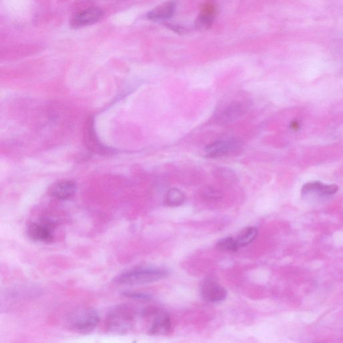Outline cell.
<instances>
[{
  "label": "cell",
  "mask_w": 343,
  "mask_h": 343,
  "mask_svg": "<svg viewBox=\"0 0 343 343\" xmlns=\"http://www.w3.org/2000/svg\"><path fill=\"white\" fill-rule=\"evenodd\" d=\"M168 272L158 268H138L125 271L114 278L115 283L120 285L137 286L153 283L164 278Z\"/></svg>",
  "instance_id": "obj_1"
},
{
  "label": "cell",
  "mask_w": 343,
  "mask_h": 343,
  "mask_svg": "<svg viewBox=\"0 0 343 343\" xmlns=\"http://www.w3.org/2000/svg\"><path fill=\"white\" fill-rule=\"evenodd\" d=\"M134 314L129 307L121 305L113 308L107 316L106 326L112 334L127 333L133 327Z\"/></svg>",
  "instance_id": "obj_2"
},
{
  "label": "cell",
  "mask_w": 343,
  "mask_h": 343,
  "mask_svg": "<svg viewBox=\"0 0 343 343\" xmlns=\"http://www.w3.org/2000/svg\"><path fill=\"white\" fill-rule=\"evenodd\" d=\"M100 317L97 311L84 309L75 312L68 317V327L79 334H88L93 332L99 325Z\"/></svg>",
  "instance_id": "obj_3"
},
{
  "label": "cell",
  "mask_w": 343,
  "mask_h": 343,
  "mask_svg": "<svg viewBox=\"0 0 343 343\" xmlns=\"http://www.w3.org/2000/svg\"><path fill=\"white\" fill-rule=\"evenodd\" d=\"M57 225L55 221L43 218L39 222L31 223L27 229V235L33 242L51 244L54 241L53 230Z\"/></svg>",
  "instance_id": "obj_4"
},
{
  "label": "cell",
  "mask_w": 343,
  "mask_h": 343,
  "mask_svg": "<svg viewBox=\"0 0 343 343\" xmlns=\"http://www.w3.org/2000/svg\"><path fill=\"white\" fill-rule=\"evenodd\" d=\"M242 147V142L238 138H223L207 145L205 152L207 156L209 158H221L235 153Z\"/></svg>",
  "instance_id": "obj_5"
},
{
  "label": "cell",
  "mask_w": 343,
  "mask_h": 343,
  "mask_svg": "<svg viewBox=\"0 0 343 343\" xmlns=\"http://www.w3.org/2000/svg\"><path fill=\"white\" fill-rule=\"evenodd\" d=\"M248 111V105L243 101H234L226 105L215 116L218 125H227L242 118Z\"/></svg>",
  "instance_id": "obj_6"
},
{
  "label": "cell",
  "mask_w": 343,
  "mask_h": 343,
  "mask_svg": "<svg viewBox=\"0 0 343 343\" xmlns=\"http://www.w3.org/2000/svg\"><path fill=\"white\" fill-rule=\"evenodd\" d=\"M83 140L86 147L95 154L106 155L112 153L110 148H107L101 143L96 134L95 120L93 117H89L86 121L83 129Z\"/></svg>",
  "instance_id": "obj_7"
},
{
  "label": "cell",
  "mask_w": 343,
  "mask_h": 343,
  "mask_svg": "<svg viewBox=\"0 0 343 343\" xmlns=\"http://www.w3.org/2000/svg\"><path fill=\"white\" fill-rule=\"evenodd\" d=\"M104 16L103 10L97 7H92L81 10L73 16L71 26L73 28H80L91 26L99 22Z\"/></svg>",
  "instance_id": "obj_8"
},
{
  "label": "cell",
  "mask_w": 343,
  "mask_h": 343,
  "mask_svg": "<svg viewBox=\"0 0 343 343\" xmlns=\"http://www.w3.org/2000/svg\"><path fill=\"white\" fill-rule=\"evenodd\" d=\"M227 291L222 286L212 280H207L201 287V296L207 302H222L227 298Z\"/></svg>",
  "instance_id": "obj_9"
},
{
  "label": "cell",
  "mask_w": 343,
  "mask_h": 343,
  "mask_svg": "<svg viewBox=\"0 0 343 343\" xmlns=\"http://www.w3.org/2000/svg\"><path fill=\"white\" fill-rule=\"evenodd\" d=\"M77 190L76 183L74 181H65L58 182L49 188L50 195L60 200H68L72 198Z\"/></svg>",
  "instance_id": "obj_10"
},
{
  "label": "cell",
  "mask_w": 343,
  "mask_h": 343,
  "mask_svg": "<svg viewBox=\"0 0 343 343\" xmlns=\"http://www.w3.org/2000/svg\"><path fill=\"white\" fill-rule=\"evenodd\" d=\"M177 2L172 0L161 4L155 8L148 14L147 17L149 20L154 22H162L170 19L175 13Z\"/></svg>",
  "instance_id": "obj_11"
},
{
  "label": "cell",
  "mask_w": 343,
  "mask_h": 343,
  "mask_svg": "<svg viewBox=\"0 0 343 343\" xmlns=\"http://www.w3.org/2000/svg\"><path fill=\"white\" fill-rule=\"evenodd\" d=\"M172 323L170 317L164 313H158L149 330L152 335H166L170 333Z\"/></svg>",
  "instance_id": "obj_12"
},
{
  "label": "cell",
  "mask_w": 343,
  "mask_h": 343,
  "mask_svg": "<svg viewBox=\"0 0 343 343\" xmlns=\"http://www.w3.org/2000/svg\"><path fill=\"white\" fill-rule=\"evenodd\" d=\"M338 187L336 185H326L321 182H313L303 186L302 194H307L309 192H317L320 195L327 196L335 194L338 191Z\"/></svg>",
  "instance_id": "obj_13"
},
{
  "label": "cell",
  "mask_w": 343,
  "mask_h": 343,
  "mask_svg": "<svg viewBox=\"0 0 343 343\" xmlns=\"http://www.w3.org/2000/svg\"><path fill=\"white\" fill-rule=\"evenodd\" d=\"M215 17V10L213 6H207L198 16L195 21L196 28L204 31L210 28Z\"/></svg>",
  "instance_id": "obj_14"
},
{
  "label": "cell",
  "mask_w": 343,
  "mask_h": 343,
  "mask_svg": "<svg viewBox=\"0 0 343 343\" xmlns=\"http://www.w3.org/2000/svg\"><path fill=\"white\" fill-rule=\"evenodd\" d=\"M185 194L182 190L177 188H172L166 192L164 203L168 207H177L181 206L185 202Z\"/></svg>",
  "instance_id": "obj_15"
},
{
  "label": "cell",
  "mask_w": 343,
  "mask_h": 343,
  "mask_svg": "<svg viewBox=\"0 0 343 343\" xmlns=\"http://www.w3.org/2000/svg\"><path fill=\"white\" fill-rule=\"evenodd\" d=\"M258 231L255 227H249L243 230L239 234L236 242L239 248L245 247L252 244L256 239Z\"/></svg>",
  "instance_id": "obj_16"
},
{
  "label": "cell",
  "mask_w": 343,
  "mask_h": 343,
  "mask_svg": "<svg viewBox=\"0 0 343 343\" xmlns=\"http://www.w3.org/2000/svg\"><path fill=\"white\" fill-rule=\"evenodd\" d=\"M215 177L227 183H234L237 180V175L231 169L218 168L215 173Z\"/></svg>",
  "instance_id": "obj_17"
},
{
  "label": "cell",
  "mask_w": 343,
  "mask_h": 343,
  "mask_svg": "<svg viewBox=\"0 0 343 343\" xmlns=\"http://www.w3.org/2000/svg\"><path fill=\"white\" fill-rule=\"evenodd\" d=\"M217 248L223 252H235L239 249V246L236 242V239H233L231 237H227L219 241L217 243Z\"/></svg>",
  "instance_id": "obj_18"
},
{
  "label": "cell",
  "mask_w": 343,
  "mask_h": 343,
  "mask_svg": "<svg viewBox=\"0 0 343 343\" xmlns=\"http://www.w3.org/2000/svg\"><path fill=\"white\" fill-rule=\"evenodd\" d=\"M202 194L204 199L209 202H217L223 197V192L221 190L210 186L204 188Z\"/></svg>",
  "instance_id": "obj_19"
},
{
  "label": "cell",
  "mask_w": 343,
  "mask_h": 343,
  "mask_svg": "<svg viewBox=\"0 0 343 343\" xmlns=\"http://www.w3.org/2000/svg\"><path fill=\"white\" fill-rule=\"evenodd\" d=\"M122 296L125 298L133 299V300H148L152 299V296L150 294H146L138 292L130 291V290H125L121 292Z\"/></svg>",
  "instance_id": "obj_20"
}]
</instances>
